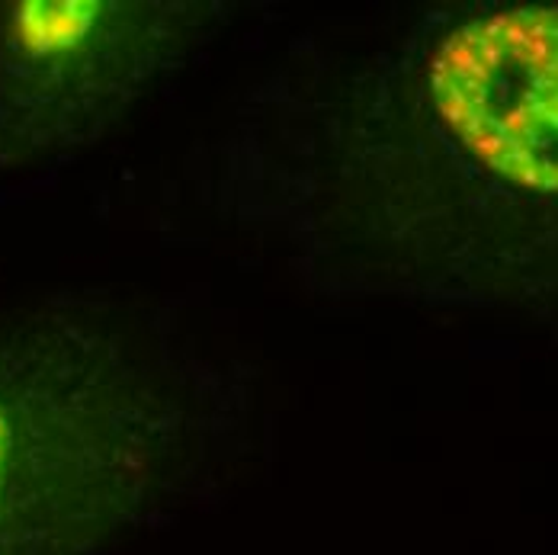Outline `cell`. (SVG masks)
<instances>
[{"mask_svg": "<svg viewBox=\"0 0 558 555\" xmlns=\"http://www.w3.org/2000/svg\"><path fill=\"white\" fill-rule=\"evenodd\" d=\"M36 408V405H33ZM0 383V555H87L151 498L158 466L193 424H49Z\"/></svg>", "mask_w": 558, "mask_h": 555, "instance_id": "obj_1", "label": "cell"}, {"mask_svg": "<svg viewBox=\"0 0 558 555\" xmlns=\"http://www.w3.org/2000/svg\"><path fill=\"white\" fill-rule=\"evenodd\" d=\"M421 91L437 129L507 183L558 196V10H507L447 33Z\"/></svg>", "mask_w": 558, "mask_h": 555, "instance_id": "obj_2", "label": "cell"}, {"mask_svg": "<svg viewBox=\"0 0 558 555\" xmlns=\"http://www.w3.org/2000/svg\"><path fill=\"white\" fill-rule=\"evenodd\" d=\"M122 3H20L13 7L0 77L3 94L33 119H84L104 97L132 87L148 64L158 7Z\"/></svg>", "mask_w": 558, "mask_h": 555, "instance_id": "obj_3", "label": "cell"}]
</instances>
